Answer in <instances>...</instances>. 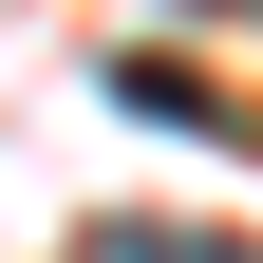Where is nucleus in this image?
Returning a JSON list of instances; mask_svg holds the SVG:
<instances>
[{"label":"nucleus","instance_id":"nucleus-1","mask_svg":"<svg viewBox=\"0 0 263 263\" xmlns=\"http://www.w3.org/2000/svg\"><path fill=\"white\" fill-rule=\"evenodd\" d=\"M94 263H245L226 226H94Z\"/></svg>","mask_w":263,"mask_h":263}]
</instances>
